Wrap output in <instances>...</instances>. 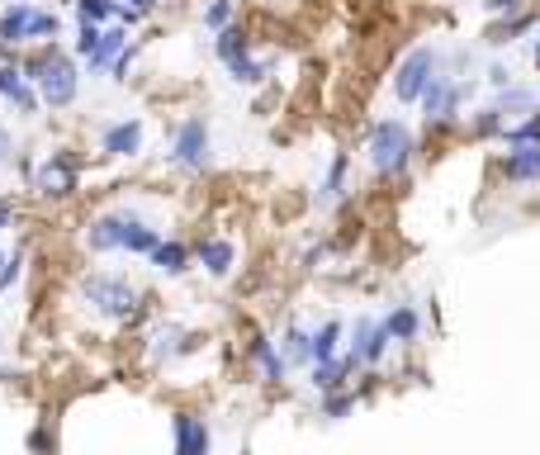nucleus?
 Segmentation results:
<instances>
[{"label": "nucleus", "instance_id": "obj_1", "mask_svg": "<svg viewBox=\"0 0 540 455\" xmlns=\"http://www.w3.org/2000/svg\"><path fill=\"white\" fill-rule=\"evenodd\" d=\"M413 152H417L413 128L403 124L398 114L379 119V124L370 128V138H365V162H370V171H375L379 181H398V176H408Z\"/></svg>", "mask_w": 540, "mask_h": 455}, {"label": "nucleus", "instance_id": "obj_2", "mask_svg": "<svg viewBox=\"0 0 540 455\" xmlns=\"http://www.w3.org/2000/svg\"><path fill=\"white\" fill-rule=\"evenodd\" d=\"M24 76L38 86V100H43L48 110H67L76 100V91H81V72H76V62L67 53L34 57V62L24 67Z\"/></svg>", "mask_w": 540, "mask_h": 455}, {"label": "nucleus", "instance_id": "obj_3", "mask_svg": "<svg viewBox=\"0 0 540 455\" xmlns=\"http://www.w3.org/2000/svg\"><path fill=\"white\" fill-rule=\"evenodd\" d=\"M81 299H86L100 318H109V323H128V318L138 313V304H143V294L133 290L124 275H114V271L86 275V280H81Z\"/></svg>", "mask_w": 540, "mask_h": 455}, {"label": "nucleus", "instance_id": "obj_4", "mask_svg": "<svg viewBox=\"0 0 540 455\" xmlns=\"http://www.w3.org/2000/svg\"><path fill=\"white\" fill-rule=\"evenodd\" d=\"M436 72H441V48H427V43L413 48V53L394 67V100H398V105H417L422 91L432 86Z\"/></svg>", "mask_w": 540, "mask_h": 455}, {"label": "nucleus", "instance_id": "obj_5", "mask_svg": "<svg viewBox=\"0 0 540 455\" xmlns=\"http://www.w3.org/2000/svg\"><path fill=\"white\" fill-rule=\"evenodd\" d=\"M460 105H465V86H460V81H455L450 72H436V76H432V86H427V91H422V100H417V110H422L427 128H446V124H455Z\"/></svg>", "mask_w": 540, "mask_h": 455}, {"label": "nucleus", "instance_id": "obj_6", "mask_svg": "<svg viewBox=\"0 0 540 455\" xmlns=\"http://www.w3.org/2000/svg\"><path fill=\"white\" fill-rule=\"evenodd\" d=\"M209 152H214V133H209V124H204L199 114H190V119L176 128L171 162H176L180 171H204V166H209Z\"/></svg>", "mask_w": 540, "mask_h": 455}, {"label": "nucleus", "instance_id": "obj_7", "mask_svg": "<svg viewBox=\"0 0 540 455\" xmlns=\"http://www.w3.org/2000/svg\"><path fill=\"white\" fill-rule=\"evenodd\" d=\"M389 328H384V318H370V313H360L356 328L346 332V351L356 356V365H379L389 356Z\"/></svg>", "mask_w": 540, "mask_h": 455}, {"label": "nucleus", "instance_id": "obj_8", "mask_svg": "<svg viewBox=\"0 0 540 455\" xmlns=\"http://www.w3.org/2000/svg\"><path fill=\"white\" fill-rule=\"evenodd\" d=\"M133 219H138V214H128V209H109V214H100V219H90L86 247L90 252H124Z\"/></svg>", "mask_w": 540, "mask_h": 455}, {"label": "nucleus", "instance_id": "obj_9", "mask_svg": "<svg viewBox=\"0 0 540 455\" xmlns=\"http://www.w3.org/2000/svg\"><path fill=\"white\" fill-rule=\"evenodd\" d=\"M34 176V185H38V195H48V200H67L76 190V162L67 157V152H53L43 166H34L29 171Z\"/></svg>", "mask_w": 540, "mask_h": 455}, {"label": "nucleus", "instance_id": "obj_10", "mask_svg": "<svg viewBox=\"0 0 540 455\" xmlns=\"http://www.w3.org/2000/svg\"><path fill=\"white\" fill-rule=\"evenodd\" d=\"M498 171L507 185H540V143H512Z\"/></svg>", "mask_w": 540, "mask_h": 455}, {"label": "nucleus", "instance_id": "obj_11", "mask_svg": "<svg viewBox=\"0 0 540 455\" xmlns=\"http://www.w3.org/2000/svg\"><path fill=\"white\" fill-rule=\"evenodd\" d=\"M171 446H176V455H204L214 446V432H209V422L195 418V413H176V418H171Z\"/></svg>", "mask_w": 540, "mask_h": 455}, {"label": "nucleus", "instance_id": "obj_12", "mask_svg": "<svg viewBox=\"0 0 540 455\" xmlns=\"http://www.w3.org/2000/svg\"><path fill=\"white\" fill-rule=\"evenodd\" d=\"M346 195H351V157L337 152V157L327 162V176L318 181V209H337Z\"/></svg>", "mask_w": 540, "mask_h": 455}, {"label": "nucleus", "instance_id": "obj_13", "mask_svg": "<svg viewBox=\"0 0 540 455\" xmlns=\"http://www.w3.org/2000/svg\"><path fill=\"white\" fill-rule=\"evenodd\" d=\"M100 147H105L109 157H138V152H143V119H119V124H109Z\"/></svg>", "mask_w": 540, "mask_h": 455}, {"label": "nucleus", "instance_id": "obj_14", "mask_svg": "<svg viewBox=\"0 0 540 455\" xmlns=\"http://www.w3.org/2000/svg\"><path fill=\"white\" fill-rule=\"evenodd\" d=\"M195 261L214 275V280H223V275H233V266H237V247L228 237H204L195 247Z\"/></svg>", "mask_w": 540, "mask_h": 455}, {"label": "nucleus", "instance_id": "obj_15", "mask_svg": "<svg viewBox=\"0 0 540 455\" xmlns=\"http://www.w3.org/2000/svg\"><path fill=\"white\" fill-rule=\"evenodd\" d=\"M493 110H498L507 124H512V119H522V114L540 110V91H531V86H522V81H507V86H498Z\"/></svg>", "mask_w": 540, "mask_h": 455}, {"label": "nucleus", "instance_id": "obj_16", "mask_svg": "<svg viewBox=\"0 0 540 455\" xmlns=\"http://www.w3.org/2000/svg\"><path fill=\"white\" fill-rule=\"evenodd\" d=\"M190 342H195V337L180 328V323H162V328L147 337V356H152V365H162V361H171V356H180Z\"/></svg>", "mask_w": 540, "mask_h": 455}, {"label": "nucleus", "instance_id": "obj_17", "mask_svg": "<svg viewBox=\"0 0 540 455\" xmlns=\"http://www.w3.org/2000/svg\"><path fill=\"white\" fill-rule=\"evenodd\" d=\"M128 48V34H124V24H105V34H100V43L90 48L86 57V67L90 72H109L114 62H119V53Z\"/></svg>", "mask_w": 540, "mask_h": 455}, {"label": "nucleus", "instance_id": "obj_18", "mask_svg": "<svg viewBox=\"0 0 540 455\" xmlns=\"http://www.w3.org/2000/svg\"><path fill=\"white\" fill-rule=\"evenodd\" d=\"M0 95H5V100H15L19 110H29V114L38 110V86L19 72V67H10V62L0 67Z\"/></svg>", "mask_w": 540, "mask_h": 455}, {"label": "nucleus", "instance_id": "obj_19", "mask_svg": "<svg viewBox=\"0 0 540 455\" xmlns=\"http://www.w3.org/2000/svg\"><path fill=\"white\" fill-rule=\"evenodd\" d=\"M29 19H34V5L29 0H10L0 10V43H29Z\"/></svg>", "mask_w": 540, "mask_h": 455}, {"label": "nucleus", "instance_id": "obj_20", "mask_svg": "<svg viewBox=\"0 0 540 455\" xmlns=\"http://www.w3.org/2000/svg\"><path fill=\"white\" fill-rule=\"evenodd\" d=\"M356 370V356L342 351V356H332V361H313V389L327 394V389H346V375Z\"/></svg>", "mask_w": 540, "mask_h": 455}, {"label": "nucleus", "instance_id": "obj_21", "mask_svg": "<svg viewBox=\"0 0 540 455\" xmlns=\"http://www.w3.org/2000/svg\"><path fill=\"white\" fill-rule=\"evenodd\" d=\"M147 261H152L162 275H185V271H190V247L176 242V237H162V242L147 252Z\"/></svg>", "mask_w": 540, "mask_h": 455}, {"label": "nucleus", "instance_id": "obj_22", "mask_svg": "<svg viewBox=\"0 0 540 455\" xmlns=\"http://www.w3.org/2000/svg\"><path fill=\"white\" fill-rule=\"evenodd\" d=\"M384 328H389V337H394L398 346H413L417 337H422V313H417L413 304H394L389 318H384Z\"/></svg>", "mask_w": 540, "mask_h": 455}, {"label": "nucleus", "instance_id": "obj_23", "mask_svg": "<svg viewBox=\"0 0 540 455\" xmlns=\"http://www.w3.org/2000/svg\"><path fill=\"white\" fill-rule=\"evenodd\" d=\"M252 361L261 365V375H266L270 384H280L289 375L285 351H280V342H270V337H252Z\"/></svg>", "mask_w": 540, "mask_h": 455}, {"label": "nucleus", "instance_id": "obj_24", "mask_svg": "<svg viewBox=\"0 0 540 455\" xmlns=\"http://www.w3.org/2000/svg\"><path fill=\"white\" fill-rule=\"evenodd\" d=\"M346 346V323L342 318H327L323 328H313V361H332V356H342Z\"/></svg>", "mask_w": 540, "mask_h": 455}, {"label": "nucleus", "instance_id": "obj_25", "mask_svg": "<svg viewBox=\"0 0 540 455\" xmlns=\"http://www.w3.org/2000/svg\"><path fill=\"white\" fill-rule=\"evenodd\" d=\"M214 53H218V62H223V67H233V62H242V57H252V38L242 34L237 24H228V29H218Z\"/></svg>", "mask_w": 540, "mask_h": 455}, {"label": "nucleus", "instance_id": "obj_26", "mask_svg": "<svg viewBox=\"0 0 540 455\" xmlns=\"http://www.w3.org/2000/svg\"><path fill=\"white\" fill-rule=\"evenodd\" d=\"M280 351H285L289 365H313V332L299 328V323H289L285 337H280Z\"/></svg>", "mask_w": 540, "mask_h": 455}, {"label": "nucleus", "instance_id": "obj_27", "mask_svg": "<svg viewBox=\"0 0 540 455\" xmlns=\"http://www.w3.org/2000/svg\"><path fill=\"white\" fill-rule=\"evenodd\" d=\"M540 19L531 15V10H522V15H507L503 24H498V29H493V34H488V43H493V48H507V43H517V34H526V29H536Z\"/></svg>", "mask_w": 540, "mask_h": 455}, {"label": "nucleus", "instance_id": "obj_28", "mask_svg": "<svg viewBox=\"0 0 540 455\" xmlns=\"http://www.w3.org/2000/svg\"><path fill=\"white\" fill-rule=\"evenodd\" d=\"M512 143H540V110L522 114V119H512L503 128V147H512Z\"/></svg>", "mask_w": 540, "mask_h": 455}, {"label": "nucleus", "instance_id": "obj_29", "mask_svg": "<svg viewBox=\"0 0 540 455\" xmlns=\"http://www.w3.org/2000/svg\"><path fill=\"white\" fill-rule=\"evenodd\" d=\"M318 413H323L327 422H342L356 413V394H346V389H327L323 403H318Z\"/></svg>", "mask_w": 540, "mask_h": 455}, {"label": "nucleus", "instance_id": "obj_30", "mask_svg": "<svg viewBox=\"0 0 540 455\" xmlns=\"http://www.w3.org/2000/svg\"><path fill=\"white\" fill-rule=\"evenodd\" d=\"M162 242V233L152 228L147 219H133V228H128V242H124V252H133V256H147L152 247Z\"/></svg>", "mask_w": 540, "mask_h": 455}, {"label": "nucleus", "instance_id": "obj_31", "mask_svg": "<svg viewBox=\"0 0 540 455\" xmlns=\"http://www.w3.org/2000/svg\"><path fill=\"white\" fill-rule=\"evenodd\" d=\"M76 19L109 24V19H119V0H76Z\"/></svg>", "mask_w": 540, "mask_h": 455}, {"label": "nucleus", "instance_id": "obj_32", "mask_svg": "<svg viewBox=\"0 0 540 455\" xmlns=\"http://www.w3.org/2000/svg\"><path fill=\"white\" fill-rule=\"evenodd\" d=\"M228 72H233L237 86H261V81L270 76V62H261V57H242V62H233Z\"/></svg>", "mask_w": 540, "mask_h": 455}, {"label": "nucleus", "instance_id": "obj_33", "mask_svg": "<svg viewBox=\"0 0 540 455\" xmlns=\"http://www.w3.org/2000/svg\"><path fill=\"white\" fill-rule=\"evenodd\" d=\"M62 34V24H57V15H48V10H34V19H29V43H48V38Z\"/></svg>", "mask_w": 540, "mask_h": 455}, {"label": "nucleus", "instance_id": "obj_34", "mask_svg": "<svg viewBox=\"0 0 540 455\" xmlns=\"http://www.w3.org/2000/svg\"><path fill=\"white\" fill-rule=\"evenodd\" d=\"M503 128H507V119L493 110V105L474 114V138H503Z\"/></svg>", "mask_w": 540, "mask_h": 455}, {"label": "nucleus", "instance_id": "obj_35", "mask_svg": "<svg viewBox=\"0 0 540 455\" xmlns=\"http://www.w3.org/2000/svg\"><path fill=\"white\" fill-rule=\"evenodd\" d=\"M228 24H233V0H209V5H204V29H228Z\"/></svg>", "mask_w": 540, "mask_h": 455}, {"label": "nucleus", "instance_id": "obj_36", "mask_svg": "<svg viewBox=\"0 0 540 455\" xmlns=\"http://www.w3.org/2000/svg\"><path fill=\"white\" fill-rule=\"evenodd\" d=\"M479 5H484L488 19H507V15H522L526 10V0H479Z\"/></svg>", "mask_w": 540, "mask_h": 455}, {"label": "nucleus", "instance_id": "obj_37", "mask_svg": "<svg viewBox=\"0 0 540 455\" xmlns=\"http://www.w3.org/2000/svg\"><path fill=\"white\" fill-rule=\"evenodd\" d=\"M24 275V252H15V256H5V266H0V294L5 290H15V280Z\"/></svg>", "mask_w": 540, "mask_h": 455}, {"label": "nucleus", "instance_id": "obj_38", "mask_svg": "<svg viewBox=\"0 0 540 455\" xmlns=\"http://www.w3.org/2000/svg\"><path fill=\"white\" fill-rule=\"evenodd\" d=\"M100 34H105V24H86V19H81V34H76V57H90V48L100 43Z\"/></svg>", "mask_w": 540, "mask_h": 455}, {"label": "nucleus", "instance_id": "obj_39", "mask_svg": "<svg viewBox=\"0 0 540 455\" xmlns=\"http://www.w3.org/2000/svg\"><path fill=\"white\" fill-rule=\"evenodd\" d=\"M507 81H512V67H507V62H488V86L498 91V86H507Z\"/></svg>", "mask_w": 540, "mask_h": 455}, {"label": "nucleus", "instance_id": "obj_40", "mask_svg": "<svg viewBox=\"0 0 540 455\" xmlns=\"http://www.w3.org/2000/svg\"><path fill=\"white\" fill-rule=\"evenodd\" d=\"M157 5H162V0H124V10H133V15H138V19H143V15H152Z\"/></svg>", "mask_w": 540, "mask_h": 455}, {"label": "nucleus", "instance_id": "obj_41", "mask_svg": "<svg viewBox=\"0 0 540 455\" xmlns=\"http://www.w3.org/2000/svg\"><path fill=\"white\" fill-rule=\"evenodd\" d=\"M10 152H15V143H10V128H0V162H10Z\"/></svg>", "mask_w": 540, "mask_h": 455}, {"label": "nucleus", "instance_id": "obj_42", "mask_svg": "<svg viewBox=\"0 0 540 455\" xmlns=\"http://www.w3.org/2000/svg\"><path fill=\"white\" fill-rule=\"evenodd\" d=\"M531 62H536V72H540V24H536V38H531Z\"/></svg>", "mask_w": 540, "mask_h": 455}, {"label": "nucleus", "instance_id": "obj_43", "mask_svg": "<svg viewBox=\"0 0 540 455\" xmlns=\"http://www.w3.org/2000/svg\"><path fill=\"white\" fill-rule=\"evenodd\" d=\"M10 219H15V209H10V204L0 200V228H10Z\"/></svg>", "mask_w": 540, "mask_h": 455}, {"label": "nucleus", "instance_id": "obj_44", "mask_svg": "<svg viewBox=\"0 0 540 455\" xmlns=\"http://www.w3.org/2000/svg\"><path fill=\"white\" fill-rule=\"evenodd\" d=\"M0 351H5V337H0Z\"/></svg>", "mask_w": 540, "mask_h": 455}, {"label": "nucleus", "instance_id": "obj_45", "mask_svg": "<svg viewBox=\"0 0 540 455\" xmlns=\"http://www.w3.org/2000/svg\"><path fill=\"white\" fill-rule=\"evenodd\" d=\"M0 266H5V252H0Z\"/></svg>", "mask_w": 540, "mask_h": 455}, {"label": "nucleus", "instance_id": "obj_46", "mask_svg": "<svg viewBox=\"0 0 540 455\" xmlns=\"http://www.w3.org/2000/svg\"><path fill=\"white\" fill-rule=\"evenodd\" d=\"M0 5H10V0H0Z\"/></svg>", "mask_w": 540, "mask_h": 455}]
</instances>
